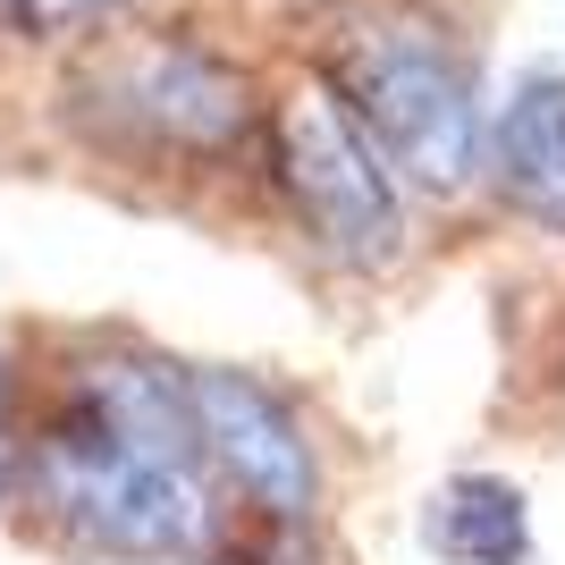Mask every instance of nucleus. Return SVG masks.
Wrapping results in <instances>:
<instances>
[{
	"label": "nucleus",
	"mask_w": 565,
	"mask_h": 565,
	"mask_svg": "<svg viewBox=\"0 0 565 565\" xmlns=\"http://www.w3.org/2000/svg\"><path fill=\"white\" fill-rule=\"evenodd\" d=\"M25 541L76 565H228L245 507L228 498L194 380L118 330L25 338Z\"/></svg>",
	"instance_id": "f257e3e1"
},
{
	"label": "nucleus",
	"mask_w": 565,
	"mask_h": 565,
	"mask_svg": "<svg viewBox=\"0 0 565 565\" xmlns=\"http://www.w3.org/2000/svg\"><path fill=\"white\" fill-rule=\"evenodd\" d=\"M51 127L94 169L127 178H236L262 169L270 85L228 43L178 18H118L60 51Z\"/></svg>",
	"instance_id": "f03ea898"
},
{
	"label": "nucleus",
	"mask_w": 565,
	"mask_h": 565,
	"mask_svg": "<svg viewBox=\"0 0 565 565\" xmlns=\"http://www.w3.org/2000/svg\"><path fill=\"white\" fill-rule=\"evenodd\" d=\"M296 60L363 118V136L388 152L405 194L448 203L481 178V143H490L481 60L439 0H312Z\"/></svg>",
	"instance_id": "7ed1b4c3"
},
{
	"label": "nucleus",
	"mask_w": 565,
	"mask_h": 565,
	"mask_svg": "<svg viewBox=\"0 0 565 565\" xmlns=\"http://www.w3.org/2000/svg\"><path fill=\"white\" fill-rule=\"evenodd\" d=\"M262 178L279 194L287 228L321 262H338V270H388L405 254V178L388 169V152L363 136V118L305 60L270 94Z\"/></svg>",
	"instance_id": "20e7f679"
},
{
	"label": "nucleus",
	"mask_w": 565,
	"mask_h": 565,
	"mask_svg": "<svg viewBox=\"0 0 565 565\" xmlns=\"http://www.w3.org/2000/svg\"><path fill=\"white\" fill-rule=\"evenodd\" d=\"M186 380H194L203 448H212L236 507L262 523H312L321 515V456L305 439V414L262 372H236V363H186Z\"/></svg>",
	"instance_id": "39448f33"
},
{
	"label": "nucleus",
	"mask_w": 565,
	"mask_h": 565,
	"mask_svg": "<svg viewBox=\"0 0 565 565\" xmlns=\"http://www.w3.org/2000/svg\"><path fill=\"white\" fill-rule=\"evenodd\" d=\"M481 178L515 220L541 236H565V68L532 60L507 76L490 102V143H481Z\"/></svg>",
	"instance_id": "423d86ee"
},
{
	"label": "nucleus",
	"mask_w": 565,
	"mask_h": 565,
	"mask_svg": "<svg viewBox=\"0 0 565 565\" xmlns=\"http://www.w3.org/2000/svg\"><path fill=\"white\" fill-rule=\"evenodd\" d=\"M423 541L430 557L448 565H523L532 557V515H523L515 481H490V472H465L423 507Z\"/></svg>",
	"instance_id": "0eeeda50"
},
{
	"label": "nucleus",
	"mask_w": 565,
	"mask_h": 565,
	"mask_svg": "<svg viewBox=\"0 0 565 565\" xmlns=\"http://www.w3.org/2000/svg\"><path fill=\"white\" fill-rule=\"evenodd\" d=\"M143 0H18V34H25V51H60L68 43H85V34H102V25H118V18H136Z\"/></svg>",
	"instance_id": "6e6552de"
},
{
	"label": "nucleus",
	"mask_w": 565,
	"mask_h": 565,
	"mask_svg": "<svg viewBox=\"0 0 565 565\" xmlns=\"http://www.w3.org/2000/svg\"><path fill=\"white\" fill-rule=\"evenodd\" d=\"M25 472V338H0V523L18 515Z\"/></svg>",
	"instance_id": "1a4fd4ad"
}]
</instances>
